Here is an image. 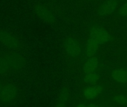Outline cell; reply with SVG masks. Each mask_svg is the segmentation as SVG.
<instances>
[{
  "instance_id": "6da1fadb",
  "label": "cell",
  "mask_w": 127,
  "mask_h": 107,
  "mask_svg": "<svg viewBox=\"0 0 127 107\" xmlns=\"http://www.w3.org/2000/svg\"><path fill=\"white\" fill-rule=\"evenodd\" d=\"M28 64L26 58L19 52L10 51L0 54V77L23 70Z\"/></svg>"
},
{
  "instance_id": "7a4b0ae2",
  "label": "cell",
  "mask_w": 127,
  "mask_h": 107,
  "mask_svg": "<svg viewBox=\"0 0 127 107\" xmlns=\"http://www.w3.org/2000/svg\"><path fill=\"white\" fill-rule=\"evenodd\" d=\"M112 39V36L107 30L99 27L92 28L89 31L86 45L84 49L86 57L89 58L95 56L99 48L111 42Z\"/></svg>"
},
{
  "instance_id": "3957f363",
  "label": "cell",
  "mask_w": 127,
  "mask_h": 107,
  "mask_svg": "<svg viewBox=\"0 0 127 107\" xmlns=\"http://www.w3.org/2000/svg\"><path fill=\"white\" fill-rule=\"evenodd\" d=\"M19 96L20 89L16 83L0 78V106H11L18 101Z\"/></svg>"
},
{
  "instance_id": "277c9868",
  "label": "cell",
  "mask_w": 127,
  "mask_h": 107,
  "mask_svg": "<svg viewBox=\"0 0 127 107\" xmlns=\"http://www.w3.org/2000/svg\"><path fill=\"white\" fill-rule=\"evenodd\" d=\"M0 44L10 50L19 52L22 49V43L19 38L7 30L0 29Z\"/></svg>"
},
{
  "instance_id": "5b68a950",
  "label": "cell",
  "mask_w": 127,
  "mask_h": 107,
  "mask_svg": "<svg viewBox=\"0 0 127 107\" xmlns=\"http://www.w3.org/2000/svg\"><path fill=\"white\" fill-rule=\"evenodd\" d=\"M33 10L36 16L42 22L48 25H53L56 22V17L52 10L46 4L37 2L34 4Z\"/></svg>"
},
{
  "instance_id": "8992f818",
  "label": "cell",
  "mask_w": 127,
  "mask_h": 107,
  "mask_svg": "<svg viewBox=\"0 0 127 107\" xmlns=\"http://www.w3.org/2000/svg\"><path fill=\"white\" fill-rule=\"evenodd\" d=\"M63 47L66 54L71 58H77L83 52L80 42L74 37H67L64 39Z\"/></svg>"
},
{
  "instance_id": "52a82bcc",
  "label": "cell",
  "mask_w": 127,
  "mask_h": 107,
  "mask_svg": "<svg viewBox=\"0 0 127 107\" xmlns=\"http://www.w3.org/2000/svg\"><path fill=\"white\" fill-rule=\"evenodd\" d=\"M107 86L103 83H97L95 85H86L85 86L81 92L82 97L87 101H92L98 97H100L105 89H106Z\"/></svg>"
},
{
  "instance_id": "ba28073f",
  "label": "cell",
  "mask_w": 127,
  "mask_h": 107,
  "mask_svg": "<svg viewBox=\"0 0 127 107\" xmlns=\"http://www.w3.org/2000/svg\"><path fill=\"white\" fill-rule=\"evenodd\" d=\"M118 5V0H104L97 7V15L104 16L112 14L115 12Z\"/></svg>"
},
{
  "instance_id": "9c48e42d",
  "label": "cell",
  "mask_w": 127,
  "mask_h": 107,
  "mask_svg": "<svg viewBox=\"0 0 127 107\" xmlns=\"http://www.w3.org/2000/svg\"><path fill=\"white\" fill-rule=\"evenodd\" d=\"M109 75L111 80L118 86H127V76L125 74L124 66L116 67L113 69L109 72Z\"/></svg>"
},
{
  "instance_id": "30bf717a",
  "label": "cell",
  "mask_w": 127,
  "mask_h": 107,
  "mask_svg": "<svg viewBox=\"0 0 127 107\" xmlns=\"http://www.w3.org/2000/svg\"><path fill=\"white\" fill-rule=\"evenodd\" d=\"M100 66V60L98 57L94 56L89 57L82 66V74H86L99 69Z\"/></svg>"
},
{
  "instance_id": "8fae6325",
  "label": "cell",
  "mask_w": 127,
  "mask_h": 107,
  "mask_svg": "<svg viewBox=\"0 0 127 107\" xmlns=\"http://www.w3.org/2000/svg\"><path fill=\"white\" fill-rule=\"evenodd\" d=\"M70 96H71V92H70L69 89L67 86L62 87L56 99V101L54 104V107H68Z\"/></svg>"
},
{
  "instance_id": "7c38bea8",
  "label": "cell",
  "mask_w": 127,
  "mask_h": 107,
  "mask_svg": "<svg viewBox=\"0 0 127 107\" xmlns=\"http://www.w3.org/2000/svg\"><path fill=\"white\" fill-rule=\"evenodd\" d=\"M102 80L101 71L100 69L86 74H82V81L86 85H95L100 83Z\"/></svg>"
},
{
  "instance_id": "4fadbf2b",
  "label": "cell",
  "mask_w": 127,
  "mask_h": 107,
  "mask_svg": "<svg viewBox=\"0 0 127 107\" xmlns=\"http://www.w3.org/2000/svg\"><path fill=\"white\" fill-rule=\"evenodd\" d=\"M112 103L117 106L127 105V94H117L112 98Z\"/></svg>"
},
{
  "instance_id": "5bb4252c",
  "label": "cell",
  "mask_w": 127,
  "mask_h": 107,
  "mask_svg": "<svg viewBox=\"0 0 127 107\" xmlns=\"http://www.w3.org/2000/svg\"><path fill=\"white\" fill-rule=\"evenodd\" d=\"M118 13L124 17H127V1L125 2L118 10Z\"/></svg>"
},
{
  "instance_id": "9a60e30c",
  "label": "cell",
  "mask_w": 127,
  "mask_h": 107,
  "mask_svg": "<svg viewBox=\"0 0 127 107\" xmlns=\"http://www.w3.org/2000/svg\"><path fill=\"white\" fill-rule=\"evenodd\" d=\"M87 107H103V106L98 105V104H88Z\"/></svg>"
},
{
  "instance_id": "2e32d148",
  "label": "cell",
  "mask_w": 127,
  "mask_h": 107,
  "mask_svg": "<svg viewBox=\"0 0 127 107\" xmlns=\"http://www.w3.org/2000/svg\"><path fill=\"white\" fill-rule=\"evenodd\" d=\"M75 107H87V104L85 103H79L78 104L76 105Z\"/></svg>"
},
{
  "instance_id": "e0dca14e",
  "label": "cell",
  "mask_w": 127,
  "mask_h": 107,
  "mask_svg": "<svg viewBox=\"0 0 127 107\" xmlns=\"http://www.w3.org/2000/svg\"><path fill=\"white\" fill-rule=\"evenodd\" d=\"M124 71H125V74H126L127 80V66H124Z\"/></svg>"
}]
</instances>
